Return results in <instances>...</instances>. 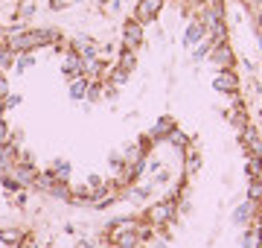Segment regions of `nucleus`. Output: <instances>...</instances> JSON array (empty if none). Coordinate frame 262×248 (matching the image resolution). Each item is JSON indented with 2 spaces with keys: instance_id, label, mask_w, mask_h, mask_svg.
Here are the masks:
<instances>
[{
  "instance_id": "6ab92c4d",
  "label": "nucleus",
  "mask_w": 262,
  "mask_h": 248,
  "mask_svg": "<svg viewBox=\"0 0 262 248\" xmlns=\"http://www.w3.org/2000/svg\"><path fill=\"white\" fill-rule=\"evenodd\" d=\"M102 96H105V85H102V79H99V82H91V85H88V96H84V102L96 105V102H102Z\"/></svg>"
},
{
  "instance_id": "ddd939ff",
  "label": "nucleus",
  "mask_w": 262,
  "mask_h": 248,
  "mask_svg": "<svg viewBox=\"0 0 262 248\" xmlns=\"http://www.w3.org/2000/svg\"><path fill=\"white\" fill-rule=\"evenodd\" d=\"M105 73V61L99 56L96 58H84V70H82V76H88L91 82H99Z\"/></svg>"
},
{
  "instance_id": "cd10ccee",
  "label": "nucleus",
  "mask_w": 262,
  "mask_h": 248,
  "mask_svg": "<svg viewBox=\"0 0 262 248\" xmlns=\"http://www.w3.org/2000/svg\"><path fill=\"white\" fill-rule=\"evenodd\" d=\"M114 73H108V79H111V85L114 88H120V85H125L131 79V73H125V70H120V67H111Z\"/></svg>"
},
{
  "instance_id": "4c0bfd02",
  "label": "nucleus",
  "mask_w": 262,
  "mask_h": 248,
  "mask_svg": "<svg viewBox=\"0 0 262 248\" xmlns=\"http://www.w3.org/2000/svg\"><path fill=\"white\" fill-rule=\"evenodd\" d=\"M259 248H262V239H259Z\"/></svg>"
},
{
  "instance_id": "423d86ee",
  "label": "nucleus",
  "mask_w": 262,
  "mask_h": 248,
  "mask_svg": "<svg viewBox=\"0 0 262 248\" xmlns=\"http://www.w3.org/2000/svg\"><path fill=\"white\" fill-rule=\"evenodd\" d=\"M82 70H84V58L79 56L73 47H67L64 50V58H61V76L70 82V79L82 76Z\"/></svg>"
},
{
  "instance_id": "f704fd0d",
  "label": "nucleus",
  "mask_w": 262,
  "mask_h": 248,
  "mask_svg": "<svg viewBox=\"0 0 262 248\" xmlns=\"http://www.w3.org/2000/svg\"><path fill=\"white\" fill-rule=\"evenodd\" d=\"M251 9H262V0H251Z\"/></svg>"
},
{
  "instance_id": "6e6552de",
  "label": "nucleus",
  "mask_w": 262,
  "mask_h": 248,
  "mask_svg": "<svg viewBox=\"0 0 262 248\" xmlns=\"http://www.w3.org/2000/svg\"><path fill=\"white\" fill-rule=\"evenodd\" d=\"M259 204H262V201H251V199H248V201H242V204H239V208L233 210V216H230V219H233V225H239V228L245 225V228H248L253 216H256V213H262V210H259Z\"/></svg>"
},
{
  "instance_id": "20e7f679",
  "label": "nucleus",
  "mask_w": 262,
  "mask_h": 248,
  "mask_svg": "<svg viewBox=\"0 0 262 248\" xmlns=\"http://www.w3.org/2000/svg\"><path fill=\"white\" fill-rule=\"evenodd\" d=\"M210 61H213L219 70H233V65H236V53H233V47L230 44H213V50H210Z\"/></svg>"
},
{
  "instance_id": "a878e982",
  "label": "nucleus",
  "mask_w": 262,
  "mask_h": 248,
  "mask_svg": "<svg viewBox=\"0 0 262 248\" xmlns=\"http://www.w3.org/2000/svg\"><path fill=\"white\" fill-rule=\"evenodd\" d=\"M248 199L262 201V178H251V181H248Z\"/></svg>"
},
{
  "instance_id": "412c9836",
  "label": "nucleus",
  "mask_w": 262,
  "mask_h": 248,
  "mask_svg": "<svg viewBox=\"0 0 262 248\" xmlns=\"http://www.w3.org/2000/svg\"><path fill=\"white\" fill-rule=\"evenodd\" d=\"M213 44H215V41H213V38H207V35H204V38H201V41L195 44V47H192V58H195V61L207 58V56H210V50H213Z\"/></svg>"
},
{
  "instance_id": "a211bd4d",
  "label": "nucleus",
  "mask_w": 262,
  "mask_h": 248,
  "mask_svg": "<svg viewBox=\"0 0 262 248\" xmlns=\"http://www.w3.org/2000/svg\"><path fill=\"white\" fill-rule=\"evenodd\" d=\"M117 67H120V70H125V73H134V70H137V53H134V50H120Z\"/></svg>"
},
{
  "instance_id": "2f4dec72",
  "label": "nucleus",
  "mask_w": 262,
  "mask_h": 248,
  "mask_svg": "<svg viewBox=\"0 0 262 248\" xmlns=\"http://www.w3.org/2000/svg\"><path fill=\"white\" fill-rule=\"evenodd\" d=\"M6 94H9V76H6V73L0 70V99H3Z\"/></svg>"
},
{
  "instance_id": "f257e3e1",
  "label": "nucleus",
  "mask_w": 262,
  "mask_h": 248,
  "mask_svg": "<svg viewBox=\"0 0 262 248\" xmlns=\"http://www.w3.org/2000/svg\"><path fill=\"white\" fill-rule=\"evenodd\" d=\"M120 38H122V50H137L143 47V41H146V27H143L140 20L134 18H125L120 27Z\"/></svg>"
},
{
  "instance_id": "4be33fe9",
  "label": "nucleus",
  "mask_w": 262,
  "mask_h": 248,
  "mask_svg": "<svg viewBox=\"0 0 262 248\" xmlns=\"http://www.w3.org/2000/svg\"><path fill=\"white\" fill-rule=\"evenodd\" d=\"M29 67H35V53H18L15 56V70L18 73H27Z\"/></svg>"
},
{
  "instance_id": "0eeeda50",
  "label": "nucleus",
  "mask_w": 262,
  "mask_h": 248,
  "mask_svg": "<svg viewBox=\"0 0 262 248\" xmlns=\"http://www.w3.org/2000/svg\"><path fill=\"white\" fill-rule=\"evenodd\" d=\"M70 47H73L82 58H96V56L102 58V47H99L91 35H76V38L70 41Z\"/></svg>"
},
{
  "instance_id": "9d476101",
  "label": "nucleus",
  "mask_w": 262,
  "mask_h": 248,
  "mask_svg": "<svg viewBox=\"0 0 262 248\" xmlns=\"http://www.w3.org/2000/svg\"><path fill=\"white\" fill-rule=\"evenodd\" d=\"M242 143L248 146L251 155H262V137H259V129L256 126H245L242 129Z\"/></svg>"
},
{
  "instance_id": "473e14b6",
  "label": "nucleus",
  "mask_w": 262,
  "mask_h": 248,
  "mask_svg": "<svg viewBox=\"0 0 262 248\" xmlns=\"http://www.w3.org/2000/svg\"><path fill=\"white\" fill-rule=\"evenodd\" d=\"M20 140H24V132H20V129H12V132H9V143L20 146Z\"/></svg>"
},
{
  "instance_id": "7ed1b4c3",
  "label": "nucleus",
  "mask_w": 262,
  "mask_h": 248,
  "mask_svg": "<svg viewBox=\"0 0 262 248\" xmlns=\"http://www.w3.org/2000/svg\"><path fill=\"white\" fill-rule=\"evenodd\" d=\"M163 3H166V0H137V3H134V15H131V18L140 20L143 27H146V24H155V20H158V15H160V9H163Z\"/></svg>"
},
{
  "instance_id": "9b49d317",
  "label": "nucleus",
  "mask_w": 262,
  "mask_h": 248,
  "mask_svg": "<svg viewBox=\"0 0 262 248\" xmlns=\"http://www.w3.org/2000/svg\"><path fill=\"white\" fill-rule=\"evenodd\" d=\"M88 85H91V79H88V76L70 79V85H67V96H70L73 102H84V96H88Z\"/></svg>"
},
{
  "instance_id": "f8f14e48",
  "label": "nucleus",
  "mask_w": 262,
  "mask_h": 248,
  "mask_svg": "<svg viewBox=\"0 0 262 248\" xmlns=\"http://www.w3.org/2000/svg\"><path fill=\"white\" fill-rule=\"evenodd\" d=\"M207 32H204V24H201V20L198 18H192L187 24V32H184V44H187V47H195L198 41L204 38Z\"/></svg>"
},
{
  "instance_id": "c756f323",
  "label": "nucleus",
  "mask_w": 262,
  "mask_h": 248,
  "mask_svg": "<svg viewBox=\"0 0 262 248\" xmlns=\"http://www.w3.org/2000/svg\"><path fill=\"white\" fill-rule=\"evenodd\" d=\"M20 102H24V96H20V94H12V91H9V94L3 96V111H12V108H18Z\"/></svg>"
},
{
  "instance_id": "f03ea898",
  "label": "nucleus",
  "mask_w": 262,
  "mask_h": 248,
  "mask_svg": "<svg viewBox=\"0 0 262 248\" xmlns=\"http://www.w3.org/2000/svg\"><path fill=\"white\" fill-rule=\"evenodd\" d=\"M175 213H178V201L175 199L158 201V204H151L146 210V222H149L151 228H163V225H169V222L175 219Z\"/></svg>"
},
{
  "instance_id": "5701e85b",
  "label": "nucleus",
  "mask_w": 262,
  "mask_h": 248,
  "mask_svg": "<svg viewBox=\"0 0 262 248\" xmlns=\"http://www.w3.org/2000/svg\"><path fill=\"white\" fill-rule=\"evenodd\" d=\"M47 193L53 196V199H58V201H70V184L67 181H56Z\"/></svg>"
},
{
  "instance_id": "72a5a7b5",
  "label": "nucleus",
  "mask_w": 262,
  "mask_h": 248,
  "mask_svg": "<svg viewBox=\"0 0 262 248\" xmlns=\"http://www.w3.org/2000/svg\"><path fill=\"white\" fill-rule=\"evenodd\" d=\"M67 6V0H50V9L56 12V9H64Z\"/></svg>"
},
{
  "instance_id": "c9c22d12",
  "label": "nucleus",
  "mask_w": 262,
  "mask_h": 248,
  "mask_svg": "<svg viewBox=\"0 0 262 248\" xmlns=\"http://www.w3.org/2000/svg\"><path fill=\"white\" fill-rule=\"evenodd\" d=\"M192 3H204V6H210V3H213V0H192Z\"/></svg>"
},
{
  "instance_id": "e433bc0d",
  "label": "nucleus",
  "mask_w": 262,
  "mask_h": 248,
  "mask_svg": "<svg viewBox=\"0 0 262 248\" xmlns=\"http://www.w3.org/2000/svg\"><path fill=\"white\" fill-rule=\"evenodd\" d=\"M155 248H166V242H158V245H155Z\"/></svg>"
},
{
  "instance_id": "aec40b11",
  "label": "nucleus",
  "mask_w": 262,
  "mask_h": 248,
  "mask_svg": "<svg viewBox=\"0 0 262 248\" xmlns=\"http://www.w3.org/2000/svg\"><path fill=\"white\" fill-rule=\"evenodd\" d=\"M53 184H56V175H53L50 170H47V172H35V181H32V187H35V190H44V193H47Z\"/></svg>"
},
{
  "instance_id": "39448f33",
  "label": "nucleus",
  "mask_w": 262,
  "mask_h": 248,
  "mask_svg": "<svg viewBox=\"0 0 262 248\" xmlns=\"http://www.w3.org/2000/svg\"><path fill=\"white\" fill-rule=\"evenodd\" d=\"M239 76H236V70H219L213 76V91L215 94H227V96H233L236 91H239Z\"/></svg>"
},
{
  "instance_id": "b1692460",
  "label": "nucleus",
  "mask_w": 262,
  "mask_h": 248,
  "mask_svg": "<svg viewBox=\"0 0 262 248\" xmlns=\"http://www.w3.org/2000/svg\"><path fill=\"white\" fill-rule=\"evenodd\" d=\"M245 170H248L251 178H262V155H251L248 163H245Z\"/></svg>"
},
{
  "instance_id": "7c9ffc66",
  "label": "nucleus",
  "mask_w": 262,
  "mask_h": 248,
  "mask_svg": "<svg viewBox=\"0 0 262 248\" xmlns=\"http://www.w3.org/2000/svg\"><path fill=\"white\" fill-rule=\"evenodd\" d=\"M198 170H201V155H192V152H189L187 155V175H192V172H198Z\"/></svg>"
},
{
  "instance_id": "c85d7f7f",
  "label": "nucleus",
  "mask_w": 262,
  "mask_h": 248,
  "mask_svg": "<svg viewBox=\"0 0 262 248\" xmlns=\"http://www.w3.org/2000/svg\"><path fill=\"white\" fill-rule=\"evenodd\" d=\"M35 15V0H18V18H32Z\"/></svg>"
},
{
  "instance_id": "bb28decb",
  "label": "nucleus",
  "mask_w": 262,
  "mask_h": 248,
  "mask_svg": "<svg viewBox=\"0 0 262 248\" xmlns=\"http://www.w3.org/2000/svg\"><path fill=\"white\" fill-rule=\"evenodd\" d=\"M3 187H6V193H20V190H27V187H24V184H20L18 178L12 175V172H6V175H3Z\"/></svg>"
},
{
  "instance_id": "f3484780",
  "label": "nucleus",
  "mask_w": 262,
  "mask_h": 248,
  "mask_svg": "<svg viewBox=\"0 0 262 248\" xmlns=\"http://www.w3.org/2000/svg\"><path fill=\"white\" fill-rule=\"evenodd\" d=\"M50 172L56 175V181H70L73 167H70V161H64V158H56V161L50 163Z\"/></svg>"
},
{
  "instance_id": "4468645a",
  "label": "nucleus",
  "mask_w": 262,
  "mask_h": 248,
  "mask_svg": "<svg viewBox=\"0 0 262 248\" xmlns=\"http://www.w3.org/2000/svg\"><path fill=\"white\" fill-rule=\"evenodd\" d=\"M189 140H192V137H189L187 132H181L178 126H175V129L166 134V140H163V143H169L172 149H181V152H187V149H189Z\"/></svg>"
},
{
  "instance_id": "393cba45",
  "label": "nucleus",
  "mask_w": 262,
  "mask_h": 248,
  "mask_svg": "<svg viewBox=\"0 0 262 248\" xmlns=\"http://www.w3.org/2000/svg\"><path fill=\"white\" fill-rule=\"evenodd\" d=\"M9 67H15V53H12V50L6 47V44H0V70L6 73Z\"/></svg>"
},
{
  "instance_id": "1a4fd4ad",
  "label": "nucleus",
  "mask_w": 262,
  "mask_h": 248,
  "mask_svg": "<svg viewBox=\"0 0 262 248\" xmlns=\"http://www.w3.org/2000/svg\"><path fill=\"white\" fill-rule=\"evenodd\" d=\"M172 129H175V117L163 114V117H158V123L149 129V134H146V137H149L151 143H163V140H166V134L172 132Z\"/></svg>"
},
{
  "instance_id": "2eb2a0df",
  "label": "nucleus",
  "mask_w": 262,
  "mask_h": 248,
  "mask_svg": "<svg viewBox=\"0 0 262 248\" xmlns=\"http://www.w3.org/2000/svg\"><path fill=\"white\" fill-rule=\"evenodd\" d=\"M259 239H262V225H248L242 231L239 242H242V248H259Z\"/></svg>"
},
{
  "instance_id": "dca6fc26",
  "label": "nucleus",
  "mask_w": 262,
  "mask_h": 248,
  "mask_svg": "<svg viewBox=\"0 0 262 248\" xmlns=\"http://www.w3.org/2000/svg\"><path fill=\"white\" fill-rule=\"evenodd\" d=\"M0 242H3V245H24V242H27V234L12 225V228L0 231Z\"/></svg>"
}]
</instances>
